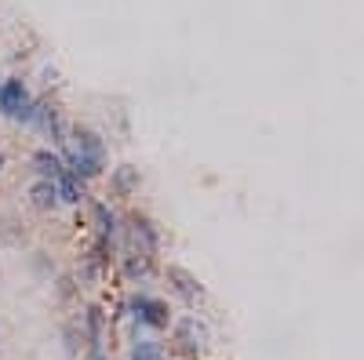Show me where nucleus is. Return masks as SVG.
<instances>
[{
    "instance_id": "nucleus-1",
    "label": "nucleus",
    "mask_w": 364,
    "mask_h": 360,
    "mask_svg": "<svg viewBox=\"0 0 364 360\" xmlns=\"http://www.w3.org/2000/svg\"><path fill=\"white\" fill-rule=\"evenodd\" d=\"M66 135L70 139L62 142V146H66V153H58L62 164H66V172H73L84 182L99 179L106 172V142L99 139V131L80 128V124H77V128H70Z\"/></svg>"
},
{
    "instance_id": "nucleus-2",
    "label": "nucleus",
    "mask_w": 364,
    "mask_h": 360,
    "mask_svg": "<svg viewBox=\"0 0 364 360\" xmlns=\"http://www.w3.org/2000/svg\"><path fill=\"white\" fill-rule=\"evenodd\" d=\"M33 102H37V98L30 95L26 80H18V77H8V80H0V113H4L8 120L30 124Z\"/></svg>"
},
{
    "instance_id": "nucleus-3",
    "label": "nucleus",
    "mask_w": 364,
    "mask_h": 360,
    "mask_svg": "<svg viewBox=\"0 0 364 360\" xmlns=\"http://www.w3.org/2000/svg\"><path fill=\"white\" fill-rule=\"evenodd\" d=\"M124 309L132 313V321L139 328H153V331L171 328V306L164 299H153V295H132Z\"/></svg>"
},
{
    "instance_id": "nucleus-4",
    "label": "nucleus",
    "mask_w": 364,
    "mask_h": 360,
    "mask_svg": "<svg viewBox=\"0 0 364 360\" xmlns=\"http://www.w3.org/2000/svg\"><path fill=\"white\" fill-rule=\"evenodd\" d=\"M127 226H124V233H127V251H142V255H149L153 259L157 251H161V229L153 226V219L149 215H139V211H132V215L124 219Z\"/></svg>"
},
{
    "instance_id": "nucleus-5",
    "label": "nucleus",
    "mask_w": 364,
    "mask_h": 360,
    "mask_svg": "<svg viewBox=\"0 0 364 360\" xmlns=\"http://www.w3.org/2000/svg\"><path fill=\"white\" fill-rule=\"evenodd\" d=\"M171 324H175V342H179V349L186 356H197L208 346V324L197 313H186V316H179V321H171Z\"/></svg>"
},
{
    "instance_id": "nucleus-6",
    "label": "nucleus",
    "mask_w": 364,
    "mask_h": 360,
    "mask_svg": "<svg viewBox=\"0 0 364 360\" xmlns=\"http://www.w3.org/2000/svg\"><path fill=\"white\" fill-rule=\"evenodd\" d=\"M168 284H171V291H175L186 306H197V302H204V299H208L204 284H201L186 266H175V262H171V266H168Z\"/></svg>"
},
{
    "instance_id": "nucleus-7",
    "label": "nucleus",
    "mask_w": 364,
    "mask_h": 360,
    "mask_svg": "<svg viewBox=\"0 0 364 360\" xmlns=\"http://www.w3.org/2000/svg\"><path fill=\"white\" fill-rule=\"evenodd\" d=\"M30 124H33L37 131H44L51 142H66V124H62V117H58V105H55V102H48V98L33 102Z\"/></svg>"
},
{
    "instance_id": "nucleus-8",
    "label": "nucleus",
    "mask_w": 364,
    "mask_h": 360,
    "mask_svg": "<svg viewBox=\"0 0 364 360\" xmlns=\"http://www.w3.org/2000/svg\"><path fill=\"white\" fill-rule=\"evenodd\" d=\"M120 273L132 284H146L149 277H153V259L142 255V251H124L120 255Z\"/></svg>"
},
{
    "instance_id": "nucleus-9",
    "label": "nucleus",
    "mask_w": 364,
    "mask_h": 360,
    "mask_svg": "<svg viewBox=\"0 0 364 360\" xmlns=\"http://www.w3.org/2000/svg\"><path fill=\"white\" fill-rule=\"evenodd\" d=\"M55 189H58V204H73V207H80L84 200H88V182L77 179L73 172H62V175L55 179Z\"/></svg>"
},
{
    "instance_id": "nucleus-10",
    "label": "nucleus",
    "mask_w": 364,
    "mask_h": 360,
    "mask_svg": "<svg viewBox=\"0 0 364 360\" xmlns=\"http://www.w3.org/2000/svg\"><path fill=\"white\" fill-rule=\"evenodd\" d=\"M142 186V172L135 164H120V167H113V175H110V189L117 197H132L135 189Z\"/></svg>"
},
{
    "instance_id": "nucleus-11",
    "label": "nucleus",
    "mask_w": 364,
    "mask_h": 360,
    "mask_svg": "<svg viewBox=\"0 0 364 360\" xmlns=\"http://www.w3.org/2000/svg\"><path fill=\"white\" fill-rule=\"evenodd\" d=\"M33 172L44 179V182H55L62 172H66V164H62V157L51 153V150H37V153H33Z\"/></svg>"
},
{
    "instance_id": "nucleus-12",
    "label": "nucleus",
    "mask_w": 364,
    "mask_h": 360,
    "mask_svg": "<svg viewBox=\"0 0 364 360\" xmlns=\"http://www.w3.org/2000/svg\"><path fill=\"white\" fill-rule=\"evenodd\" d=\"M102 328H106L102 306H88V309H84V338L92 342V353L102 349Z\"/></svg>"
},
{
    "instance_id": "nucleus-13",
    "label": "nucleus",
    "mask_w": 364,
    "mask_h": 360,
    "mask_svg": "<svg viewBox=\"0 0 364 360\" xmlns=\"http://www.w3.org/2000/svg\"><path fill=\"white\" fill-rule=\"evenodd\" d=\"M30 204H33L37 211H55V207H58V189H55V182L37 179L33 189H30Z\"/></svg>"
},
{
    "instance_id": "nucleus-14",
    "label": "nucleus",
    "mask_w": 364,
    "mask_h": 360,
    "mask_svg": "<svg viewBox=\"0 0 364 360\" xmlns=\"http://www.w3.org/2000/svg\"><path fill=\"white\" fill-rule=\"evenodd\" d=\"M106 266H110V262H102V259L95 255V251H92V255L80 262V269H77V281H80L84 288H95V284H102V273H106Z\"/></svg>"
},
{
    "instance_id": "nucleus-15",
    "label": "nucleus",
    "mask_w": 364,
    "mask_h": 360,
    "mask_svg": "<svg viewBox=\"0 0 364 360\" xmlns=\"http://www.w3.org/2000/svg\"><path fill=\"white\" fill-rule=\"evenodd\" d=\"M127 360H164V342H157V338H135Z\"/></svg>"
},
{
    "instance_id": "nucleus-16",
    "label": "nucleus",
    "mask_w": 364,
    "mask_h": 360,
    "mask_svg": "<svg viewBox=\"0 0 364 360\" xmlns=\"http://www.w3.org/2000/svg\"><path fill=\"white\" fill-rule=\"evenodd\" d=\"M62 338H66V353H70V356H77V353H80V346H84V331H80L77 324H66Z\"/></svg>"
},
{
    "instance_id": "nucleus-17",
    "label": "nucleus",
    "mask_w": 364,
    "mask_h": 360,
    "mask_svg": "<svg viewBox=\"0 0 364 360\" xmlns=\"http://www.w3.org/2000/svg\"><path fill=\"white\" fill-rule=\"evenodd\" d=\"M77 295V277H58V299H73Z\"/></svg>"
},
{
    "instance_id": "nucleus-18",
    "label": "nucleus",
    "mask_w": 364,
    "mask_h": 360,
    "mask_svg": "<svg viewBox=\"0 0 364 360\" xmlns=\"http://www.w3.org/2000/svg\"><path fill=\"white\" fill-rule=\"evenodd\" d=\"M58 80V70L55 66H44V84H55Z\"/></svg>"
},
{
    "instance_id": "nucleus-19",
    "label": "nucleus",
    "mask_w": 364,
    "mask_h": 360,
    "mask_svg": "<svg viewBox=\"0 0 364 360\" xmlns=\"http://www.w3.org/2000/svg\"><path fill=\"white\" fill-rule=\"evenodd\" d=\"M33 266H37V273H48V259H44V255H37V262H33Z\"/></svg>"
},
{
    "instance_id": "nucleus-20",
    "label": "nucleus",
    "mask_w": 364,
    "mask_h": 360,
    "mask_svg": "<svg viewBox=\"0 0 364 360\" xmlns=\"http://www.w3.org/2000/svg\"><path fill=\"white\" fill-rule=\"evenodd\" d=\"M4 164H8V157H4V153H0V172H4Z\"/></svg>"
}]
</instances>
